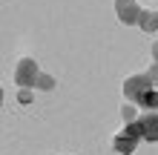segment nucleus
I'll return each instance as SVG.
<instances>
[{
    "instance_id": "obj_7",
    "label": "nucleus",
    "mask_w": 158,
    "mask_h": 155,
    "mask_svg": "<svg viewBox=\"0 0 158 155\" xmlns=\"http://www.w3.org/2000/svg\"><path fill=\"white\" fill-rule=\"evenodd\" d=\"M138 29H144V32H155L158 29V12L155 9H144L141 17H138Z\"/></svg>"
},
{
    "instance_id": "obj_10",
    "label": "nucleus",
    "mask_w": 158,
    "mask_h": 155,
    "mask_svg": "<svg viewBox=\"0 0 158 155\" xmlns=\"http://www.w3.org/2000/svg\"><path fill=\"white\" fill-rule=\"evenodd\" d=\"M17 101H20V104H32L35 92H32V89H17Z\"/></svg>"
},
{
    "instance_id": "obj_5",
    "label": "nucleus",
    "mask_w": 158,
    "mask_h": 155,
    "mask_svg": "<svg viewBox=\"0 0 158 155\" xmlns=\"http://www.w3.org/2000/svg\"><path fill=\"white\" fill-rule=\"evenodd\" d=\"M138 126H141L144 141H158V112H141L138 115Z\"/></svg>"
},
{
    "instance_id": "obj_12",
    "label": "nucleus",
    "mask_w": 158,
    "mask_h": 155,
    "mask_svg": "<svg viewBox=\"0 0 158 155\" xmlns=\"http://www.w3.org/2000/svg\"><path fill=\"white\" fill-rule=\"evenodd\" d=\"M152 60H158V40L152 43Z\"/></svg>"
},
{
    "instance_id": "obj_4",
    "label": "nucleus",
    "mask_w": 158,
    "mask_h": 155,
    "mask_svg": "<svg viewBox=\"0 0 158 155\" xmlns=\"http://www.w3.org/2000/svg\"><path fill=\"white\" fill-rule=\"evenodd\" d=\"M115 12H118V17H121V23L138 26V17H141L144 9L138 6V0H115Z\"/></svg>"
},
{
    "instance_id": "obj_3",
    "label": "nucleus",
    "mask_w": 158,
    "mask_h": 155,
    "mask_svg": "<svg viewBox=\"0 0 158 155\" xmlns=\"http://www.w3.org/2000/svg\"><path fill=\"white\" fill-rule=\"evenodd\" d=\"M150 86H155V84L150 80V75H147V72H144V75H132V78H127V80H124V98L135 104V101H138V98H141Z\"/></svg>"
},
{
    "instance_id": "obj_8",
    "label": "nucleus",
    "mask_w": 158,
    "mask_h": 155,
    "mask_svg": "<svg viewBox=\"0 0 158 155\" xmlns=\"http://www.w3.org/2000/svg\"><path fill=\"white\" fill-rule=\"evenodd\" d=\"M138 104H132V101H124V124H135L138 121Z\"/></svg>"
},
{
    "instance_id": "obj_9",
    "label": "nucleus",
    "mask_w": 158,
    "mask_h": 155,
    "mask_svg": "<svg viewBox=\"0 0 158 155\" xmlns=\"http://www.w3.org/2000/svg\"><path fill=\"white\" fill-rule=\"evenodd\" d=\"M38 89H55V78H52V75H46V72H40V78H38Z\"/></svg>"
},
{
    "instance_id": "obj_1",
    "label": "nucleus",
    "mask_w": 158,
    "mask_h": 155,
    "mask_svg": "<svg viewBox=\"0 0 158 155\" xmlns=\"http://www.w3.org/2000/svg\"><path fill=\"white\" fill-rule=\"evenodd\" d=\"M141 141H144V135H141V126H138V121H135V124H124L121 126V132L112 138V147L121 155H132Z\"/></svg>"
},
{
    "instance_id": "obj_6",
    "label": "nucleus",
    "mask_w": 158,
    "mask_h": 155,
    "mask_svg": "<svg viewBox=\"0 0 158 155\" xmlns=\"http://www.w3.org/2000/svg\"><path fill=\"white\" fill-rule=\"evenodd\" d=\"M135 104L141 106L144 112H158V89H155V86H150V89H147V92L138 98Z\"/></svg>"
},
{
    "instance_id": "obj_2",
    "label": "nucleus",
    "mask_w": 158,
    "mask_h": 155,
    "mask_svg": "<svg viewBox=\"0 0 158 155\" xmlns=\"http://www.w3.org/2000/svg\"><path fill=\"white\" fill-rule=\"evenodd\" d=\"M38 78H40V66L35 58H20L17 60V69H15V84L17 89H32L38 86Z\"/></svg>"
},
{
    "instance_id": "obj_11",
    "label": "nucleus",
    "mask_w": 158,
    "mask_h": 155,
    "mask_svg": "<svg viewBox=\"0 0 158 155\" xmlns=\"http://www.w3.org/2000/svg\"><path fill=\"white\" fill-rule=\"evenodd\" d=\"M147 75H150V80H152V84H158V60H152V63H150Z\"/></svg>"
}]
</instances>
